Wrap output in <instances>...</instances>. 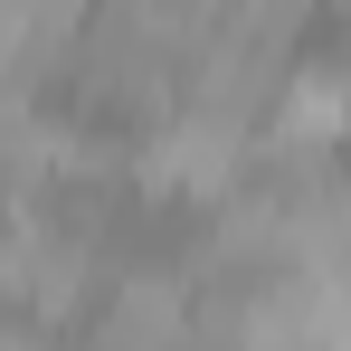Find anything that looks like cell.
Returning <instances> with one entry per match:
<instances>
[{
  "instance_id": "3",
  "label": "cell",
  "mask_w": 351,
  "mask_h": 351,
  "mask_svg": "<svg viewBox=\"0 0 351 351\" xmlns=\"http://www.w3.org/2000/svg\"><path fill=\"white\" fill-rule=\"evenodd\" d=\"M276 133L285 143H313V152H342L351 143V66L342 58H323V66H294L285 76V95H276Z\"/></svg>"
},
{
  "instance_id": "4",
  "label": "cell",
  "mask_w": 351,
  "mask_h": 351,
  "mask_svg": "<svg viewBox=\"0 0 351 351\" xmlns=\"http://www.w3.org/2000/svg\"><path fill=\"white\" fill-rule=\"evenodd\" d=\"M76 38H86V0H0V48H19L38 86L76 66Z\"/></svg>"
},
{
  "instance_id": "1",
  "label": "cell",
  "mask_w": 351,
  "mask_h": 351,
  "mask_svg": "<svg viewBox=\"0 0 351 351\" xmlns=\"http://www.w3.org/2000/svg\"><path fill=\"white\" fill-rule=\"evenodd\" d=\"M247 180V123H209V114H162L133 152V190L143 199H171V209H209Z\"/></svg>"
},
{
  "instance_id": "6",
  "label": "cell",
  "mask_w": 351,
  "mask_h": 351,
  "mask_svg": "<svg viewBox=\"0 0 351 351\" xmlns=\"http://www.w3.org/2000/svg\"><path fill=\"white\" fill-rule=\"evenodd\" d=\"M0 351H48L38 332H19V323H0Z\"/></svg>"
},
{
  "instance_id": "5",
  "label": "cell",
  "mask_w": 351,
  "mask_h": 351,
  "mask_svg": "<svg viewBox=\"0 0 351 351\" xmlns=\"http://www.w3.org/2000/svg\"><path fill=\"white\" fill-rule=\"evenodd\" d=\"M294 266L351 285V180H332L313 209H294Z\"/></svg>"
},
{
  "instance_id": "2",
  "label": "cell",
  "mask_w": 351,
  "mask_h": 351,
  "mask_svg": "<svg viewBox=\"0 0 351 351\" xmlns=\"http://www.w3.org/2000/svg\"><path fill=\"white\" fill-rule=\"evenodd\" d=\"M180 342H190V285L171 266H123L95 294L86 351H180Z\"/></svg>"
}]
</instances>
